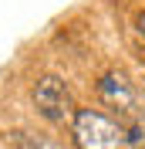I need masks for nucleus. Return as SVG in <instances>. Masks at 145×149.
Segmentation results:
<instances>
[{
	"mask_svg": "<svg viewBox=\"0 0 145 149\" xmlns=\"http://www.w3.org/2000/svg\"><path fill=\"white\" fill-rule=\"evenodd\" d=\"M20 146H24V149H64V146H57L54 139H44V136H27V132H20Z\"/></svg>",
	"mask_w": 145,
	"mask_h": 149,
	"instance_id": "nucleus-5",
	"label": "nucleus"
},
{
	"mask_svg": "<svg viewBox=\"0 0 145 149\" xmlns=\"http://www.w3.org/2000/svg\"><path fill=\"white\" fill-rule=\"evenodd\" d=\"M125 129H128V142H132V149H145V112H138L135 119H128Z\"/></svg>",
	"mask_w": 145,
	"mask_h": 149,
	"instance_id": "nucleus-4",
	"label": "nucleus"
},
{
	"mask_svg": "<svg viewBox=\"0 0 145 149\" xmlns=\"http://www.w3.org/2000/svg\"><path fill=\"white\" fill-rule=\"evenodd\" d=\"M74 149H132L125 122L111 119L98 109H78L71 119Z\"/></svg>",
	"mask_w": 145,
	"mask_h": 149,
	"instance_id": "nucleus-1",
	"label": "nucleus"
},
{
	"mask_svg": "<svg viewBox=\"0 0 145 149\" xmlns=\"http://www.w3.org/2000/svg\"><path fill=\"white\" fill-rule=\"evenodd\" d=\"M34 109L41 112L47 122L64 125V122H71V119H74L78 105H74V98H71V88H68L61 78L44 74V78L34 85Z\"/></svg>",
	"mask_w": 145,
	"mask_h": 149,
	"instance_id": "nucleus-2",
	"label": "nucleus"
},
{
	"mask_svg": "<svg viewBox=\"0 0 145 149\" xmlns=\"http://www.w3.org/2000/svg\"><path fill=\"white\" fill-rule=\"evenodd\" d=\"M98 98L105 105H111V109H118L125 119H135L138 112V92H135V85L128 81V74L122 71H108L105 78L98 81Z\"/></svg>",
	"mask_w": 145,
	"mask_h": 149,
	"instance_id": "nucleus-3",
	"label": "nucleus"
},
{
	"mask_svg": "<svg viewBox=\"0 0 145 149\" xmlns=\"http://www.w3.org/2000/svg\"><path fill=\"white\" fill-rule=\"evenodd\" d=\"M142 102H145V92H142Z\"/></svg>",
	"mask_w": 145,
	"mask_h": 149,
	"instance_id": "nucleus-7",
	"label": "nucleus"
},
{
	"mask_svg": "<svg viewBox=\"0 0 145 149\" xmlns=\"http://www.w3.org/2000/svg\"><path fill=\"white\" fill-rule=\"evenodd\" d=\"M135 24H138V34H142V41H145V14H138V20H135Z\"/></svg>",
	"mask_w": 145,
	"mask_h": 149,
	"instance_id": "nucleus-6",
	"label": "nucleus"
}]
</instances>
